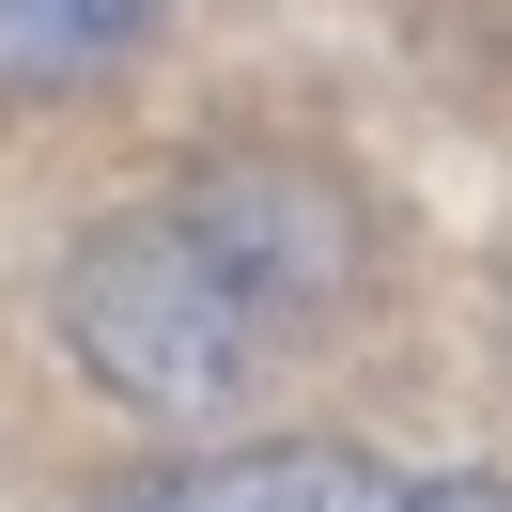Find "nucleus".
I'll use <instances>...</instances> for the list:
<instances>
[{"label": "nucleus", "mask_w": 512, "mask_h": 512, "mask_svg": "<svg viewBox=\"0 0 512 512\" xmlns=\"http://www.w3.org/2000/svg\"><path fill=\"white\" fill-rule=\"evenodd\" d=\"M419 512H512V481H435Z\"/></svg>", "instance_id": "obj_4"}, {"label": "nucleus", "mask_w": 512, "mask_h": 512, "mask_svg": "<svg viewBox=\"0 0 512 512\" xmlns=\"http://www.w3.org/2000/svg\"><path fill=\"white\" fill-rule=\"evenodd\" d=\"M125 512H419L373 450L342 435H280V450H202V466H156Z\"/></svg>", "instance_id": "obj_2"}, {"label": "nucleus", "mask_w": 512, "mask_h": 512, "mask_svg": "<svg viewBox=\"0 0 512 512\" xmlns=\"http://www.w3.org/2000/svg\"><path fill=\"white\" fill-rule=\"evenodd\" d=\"M357 295V202L295 156H218L63 264V357L140 419H233Z\"/></svg>", "instance_id": "obj_1"}, {"label": "nucleus", "mask_w": 512, "mask_h": 512, "mask_svg": "<svg viewBox=\"0 0 512 512\" xmlns=\"http://www.w3.org/2000/svg\"><path fill=\"white\" fill-rule=\"evenodd\" d=\"M156 32V0H0V109H47Z\"/></svg>", "instance_id": "obj_3"}]
</instances>
